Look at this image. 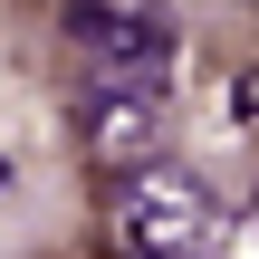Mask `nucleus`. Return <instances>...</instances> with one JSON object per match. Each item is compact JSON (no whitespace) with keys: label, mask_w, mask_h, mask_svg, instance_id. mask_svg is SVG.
<instances>
[{"label":"nucleus","mask_w":259,"mask_h":259,"mask_svg":"<svg viewBox=\"0 0 259 259\" xmlns=\"http://www.w3.org/2000/svg\"><path fill=\"white\" fill-rule=\"evenodd\" d=\"M231 125H240V135H259V67H240V77H231Z\"/></svg>","instance_id":"20e7f679"},{"label":"nucleus","mask_w":259,"mask_h":259,"mask_svg":"<svg viewBox=\"0 0 259 259\" xmlns=\"http://www.w3.org/2000/svg\"><path fill=\"white\" fill-rule=\"evenodd\" d=\"M67 38L87 48L96 77H163L173 87V67H183V38L154 0H67Z\"/></svg>","instance_id":"f03ea898"},{"label":"nucleus","mask_w":259,"mask_h":259,"mask_svg":"<svg viewBox=\"0 0 259 259\" xmlns=\"http://www.w3.org/2000/svg\"><path fill=\"white\" fill-rule=\"evenodd\" d=\"M115 240L135 259H221V202L192 163H135L115 183Z\"/></svg>","instance_id":"f257e3e1"},{"label":"nucleus","mask_w":259,"mask_h":259,"mask_svg":"<svg viewBox=\"0 0 259 259\" xmlns=\"http://www.w3.org/2000/svg\"><path fill=\"white\" fill-rule=\"evenodd\" d=\"M250 231H259V183H250Z\"/></svg>","instance_id":"423d86ee"},{"label":"nucleus","mask_w":259,"mask_h":259,"mask_svg":"<svg viewBox=\"0 0 259 259\" xmlns=\"http://www.w3.org/2000/svg\"><path fill=\"white\" fill-rule=\"evenodd\" d=\"M163 115H173V87H163V77H87L77 135H87L96 163H144V154L163 144Z\"/></svg>","instance_id":"7ed1b4c3"},{"label":"nucleus","mask_w":259,"mask_h":259,"mask_svg":"<svg viewBox=\"0 0 259 259\" xmlns=\"http://www.w3.org/2000/svg\"><path fill=\"white\" fill-rule=\"evenodd\" d=\"M10 192H19V154L0 144V202H10Z\"/></svg>","instance_id":"39448f33"}]
</instances>
